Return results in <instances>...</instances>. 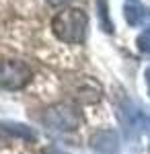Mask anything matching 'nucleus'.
<instances>
[{"instance_id": "1", "label": "nucleus", "mask_w": 150, "mask_h": 154, "mask_svg": "<svg viewBox=\"0 0 150 154\" xmlns=\"http://www.w3.org/2000/svg\"><path fill=\"white\" fill-rule=\"evenodd\" d=\"M89 17L82 8H64L52 19V31L64 43H82L86 37Z\"/></svg>"}, {"instance_id": "2", "label": "nucleus", "mask_w": 150, "mask_h": 154, "mask_svg": "<svg viewBox=\"0 0 150 154\" xmlns=\"http://www.w3.org/2000/svg\"><path fill=\"white\" fill-rule=\"evenodd\" d=\"M41 121L54 131H74L80 128V111L68 103H58L45 109L41 115Z\"/></svg>"}, {"instance_id": "3", "label": "nucleus", "mask_w": 150, "mask_h": 154, "mask_svg": "<svg viewBox=\"0 0 150 154\" xmlns=\"http://www.w3.org/2000/svg\"><path fill=\"white\" fill-rule=\"evenodd\" d=\"M33 70L21 60H2L0 62V86L6 91H21L31 82Z\"/></svg>"}, {"instance_id": "4", "label": "nucleus", "mask_w": 150, "mask_h": 154, "mask_svg": "<svg viewBox=\"0 0 150 154\" xmlns=\"http://www.w3.org/2000/svg\"><path fill=\"white\" fill-rule=\"evenodd\" d=\"M91 148L99 154H115L119 150V138L113 130H99L91 136Z\"/></svg>"}, {"instance_id": "5", "label": "nucleus", "mask_w": 150, "mask_h": 154, "mask_svg": "<svg viewBox=\"0 0 150 154\" xmlns=\"http://www.w3.org/2000/svg\"><path fill=\"white\" fill-rule=\"evenodd\" d=\"M123 14H126V21L130 27H138L146 19H150V11L140 6V4H126L123 6Z\"/></svg>"}, {"instance_id": "6", "label": "nucleus", "mask_w": 150, "mask_h": 154, "mask_svg": "<svg viewBox=\"0 0 150 154\" xmlns=\"http://www.w3.org/2000/svg\"><path fill=\"white\" fill-rule=\"evenodd\" d=\"M0 131H8V134H12V136H21V138H27V140H33L35 138V131L29 130V128L23 125V123H11V121L0 123Z\"/></svg>"}, {"instance_id": "7", "label": "nucleus", "mask_w": 150, "mask_h": 154, "mask_svg": "<svg viewBox=\"0 0 150 154\" xmlns=\"http://www.w3.org/2000/svg\"><path fill=\"white\" fill-rule=\"evenodd\" d=\"M97 11H99V19H101V29L105 33H113V23L109 21V11H107V0H97Z\"/></svg>"}, {"instance_id": "8", "label": "nucleus", "mask_w": 150, "mask_h": 154, "mask_svg": "<svg viewBox=\"0 0 150 154\" xmlns=\"http://www.w3.org/2000/svg\"><path fill=\"white\" fill-rule=\"evenodd\" d=\"M136 45H138V49L142 51V54H148V56H150V25L138 35Z\"/></svg>"}, {"instance_id": "9", "label": "nucleus", "mask_w": 150, "mask_h": 154, "mask_svg": "<svg viewBox=\"0 0 150 154\" xmlns=\"http://www.w3.org/2000/svg\"><path fill=\"white\" fill-rule=\"evenodd\" d=\"M49 4H56V6H60V4H66V2H70V0H47Z\"/></svg>"}, {"instance_id": "10", "label": "nucleus", "mask_w": 150, "mask_h": 154, "mask_svg": "<svg viewBox=\"0 0 150 154\" xmlns=\"http://www.w3.org/2000/svg\"><path fill=\"white\" fill-rule=\"evenodd\" d=\"M146 84H148V91H150V66L146 68Z\"/></svg>"}, {"instance_id": "11", "label": "nucleus", "mask_w": 150, "mask_h": 154, "mask_svg": "<svg viewBox=\"0 0 150 154\" xmlns=\"http://www.w3.org/2000/svg\"><path fill=\"white\" fill-rule=\"evenodd\" d=\"M45 154H66V152H60V150H47Z\"/></svg>"}]
</instances>
